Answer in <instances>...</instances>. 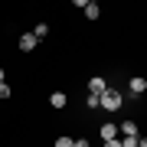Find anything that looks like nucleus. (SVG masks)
<instances>
[{
  "instance_id": "0eeeda50",
  "label": "nucleus",
  "mask_w": 147,
  "mask_h": 147,
  "mask_svg": "<svg viewBox=\"0 0 147 147\" xmlns=\"http://www.w3.org/2000/svg\"><path fill=\"white\" fill-rule=\"evenodd\" d=\"M118 134H124V137H137V124H134V121H121V124H118Z\"/></svg>"
},
{
  "instance_id": "9d476101",
  "label": "nucleus",
  "mask_w": 147,
  "mask_h": 147,
  "mask_svg": "<svg viewBox=\"0 0 147 147\" xmlns=\"http://www.w3.org/2000/svg\"><path fill=\"white\" fill-rule=\"evenodd\" d=\"M85 105H88V108H101V101H98V95H88V98H85Z\"/></svg>"
},
{
  "instance_id": "20e7f679",
  "label": "nucleus",
  "mask_w": 147,
  "mask_h": 147,
  "mask_svg": "<svg viewBox=\"0 0 147 147\" xmlns=\"http://www.w3.org/2000/svg\"><path fill=\"white\" fill-rule=\"evenodd\" d=\"M36 36H33V33H23V36H20V49H23V53H33V49H36Z\"/></svg>"
},
{
  "instance_id": "2eb2a0df",
  "label": "nucleus",
  "mask_w": 147,
  "mask_h": 147,
  "mask_svg": "<svg viewBox=\"0 0 147 147\" xmlns=\"http://www.w3.org/2000/svg\"><path fill=\"white\" fill-rule=\"evenodd\" d=\"M105 147H121V141H105Z\"/></svg>"
},
{
  "instance_id": "f03ea898",
  "label": "nucleus",
  "mask_w": 147,
  "mask_h": 147,
  "mask_svg": "<svg viewBox=\"0 0 147 147\" xmlns=\"http://www.w3.org/2000/svg\"><path fill=\"white\" fill-rule=\"evenodd\" d=\"M105 92H108V82L101 79V75H95V79H88V95H98V98H101Z\"/></svg>"
},
{
  "instance_id": "dca6fc26",
  "label": "nucleus",
  "mask_w": 147,
  "mask_h": 147,
  "mask_svg": "<svg viewBox=\"0 0 147 147\" xmlns=\"http://www.w3.org/2000/svg\"><path fill=\"white\" fill-rule=\"evenodd\" d=\"M137 147H147V137H137Z\"/></svg>"
},
{
  "instance_id": "9b49d317",
  "label": "nucleus",
  "mask_w": 147,
  "mask_h": 147,
  "mask_svg": "<svg viewBox=\"0 0 147 147\" xmlns=\"http://www.w3.org/2000/svg\"><path fill=\"white\" fill-rule=\"evenodd\" d=\"M56 147H75V141H72V137H59Z\"/></svg>"
},
{
  "instance_id": "39448f33",
  "label": "nucleus",
  "mask_w": 147,
  "mask_h": 147,
  "mask_svg": "<svg viewBox=\"0 0 147 147\" xmlns=\"http://www.w3.org/2000/svg\"><path fill=\"white\" fill-rule=\"evenodd\" d=\"M147 92V79H144V75H134V79H131V95H144Z\"/></svg>"
},
{
  "instance_id": "ddd939ff",
  "label": "nucleus",
  "mask_w": 147,
  "mask_h": 147,
  "mask_svg": "<svg viewBox=\"0 0 147 147\" xmlns=\"http://www.w3.org/2000/svg\"><path fill=\"white\" fill-rule=\"evenodd\" d=\"M121 147H137V137H124V141H121Z\"/></svg>"
},
{
  "instance_id": "4468645a",
  "label": "nucleus",
  "mask_w": 147,
  "mask_h": 147,
  "mask_svg": "<svg viewBox=\"0 0 147 147\" xmlns=\"http://www.w3.org/2000/svg\"><path fill=\"white\" fill-rule=\"evenodd\" d=\"M75 147H92V144L85 141V137H79V141H75Z\"/></svg>"
},
{
  "instance_id": "6e6552de",
  "label": "nucleus",
  "mask_w": 147,
  "mask_h": 147,
  "mask_svg": "<svg viewBox=\"0 0 147 147\" xmlns=\"http://www.w3.org/2000/svg\"><path fill=\"white\" fill-rule=\"evenodd\" d=\"M82 10H85V16H88V20H98V16H101V7L95 3V0H88V3L82 7Z\"/></svg>"
},
{
  "instance_id": "423d86ee",
  "label": "nucleus",
  "mask_w": 147,
  "mask_h": 147,
  "mask_svg": "<svg viewBox=\"0 0 147 147\" xmlns=\"http://www.w3.org/2000/svg\"><path fill=\"white\" fill-rule=\"evenodd\" d=\"M49 105H53V108H65L69 105V95L65 92H53V95H49Z\"/></svg>"
},
{
  "instance_id": "f8f14e48",
  "label": "nucleus",
  "mask_w": 147,
  "mask_h": 147,
  "mask_svg": "<svg viewBox=\"0 0 147 147\" xmlns=\"http://www.w3.org/2000/svg\"><path fill=\"white\" fill-rule=\"evenodd\" d=\"M10 92H13L10 85H7V82H0V98H10Z\"/></svg>"
},
{
  "instance_id": "f257e3e1",
  "label": "nucleus",
  "mask_w": 147,
  "mask_h": 147,
  "mask_svg": "<svg viewBox=\"0 0 147 147\" xmlns=\"http://www.w3.org/2000/svg\"><path fill=\"white\" fill-rule=\"evenodd\" d=\"M98 101H101V108H105V111H118L121 105H124V95H121L118 88H108V92L101 95Z\"/></svg>"
},
{
  "instance_id": "7ed1b4c3",
  "label": "nucleus",
  "mask_w": 147,
  "mask_h": 147,
  "mask_svg": "<svg viewBox=\"0 0 147 147\" xmlns=\"http://www.w3.org/2000/svg\"><path fill=\"white\" fill-rule=\"evenodd\" d=\"M101 137H105V141H118V124L115 121H105V124H101V131H98Z\"/></svg>"
},
{
  "instance_id": "1a4fd4ad",
  "label": "nucleus",
  "mask_w": 147,
  "mask_h": 147,
  "mask_svg": "<svg viewBox=\"0 0 147 147\" xmlns=\"http://www.w3.org/2000/svg\"><path fill=\"white\" fill-rule=\"evenodd\" d=\"M33 36H36V39H42V36H49V26H46V23H39V26L33 30Z\"/></svg>"
}]
</instances>
